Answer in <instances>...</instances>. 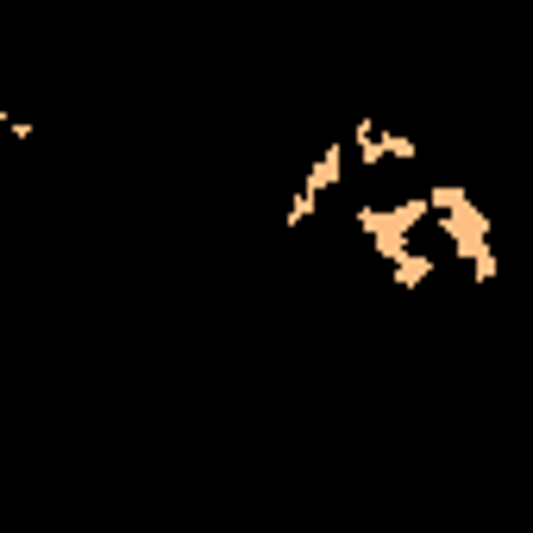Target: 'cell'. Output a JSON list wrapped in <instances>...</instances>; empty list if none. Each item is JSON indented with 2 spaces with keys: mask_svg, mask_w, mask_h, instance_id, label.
<instances>
[{
  "mask_svg": "<svg viewBox=\"0 0 533 533\" xmlns=\"http://www.w3.org/2000/svg\"><path fill=\"white\" fill-rule=\"evenodd\" d=\"M339 164H345V145H327L320 151V164L308 170V182H301V189H314V195H327L333 182H339Z\"/></svg>",
  "mask_w": 533,
  "mask_h": 533,
  "instance_id": "obj_2",
  "label": "cell"
},
{
  "mask_svg": "<svg viewBox=\"0 0 533 533\" xmlns=\"http://www.w3.org/2000/svg\"><path fill=\"white\" fill-rule=\"evenodd\" d=\"M383 145H389V157H396V164H414V157H421V145H414V138H402V132H383Z\"/></svg>",
  "mask_w": 533,
  "mask_h": 533,
  "instance_id": "obj_5",
  "label": "cell"
},
{
  "mask_svg": "<svg viewBox=\"0 0 533 533\" xmlns=\"http://www.w3.org/2000/svg\"><path fill=\"white\" fill-rule=\"evenodd\" d=\"M352 145H358V164H364V170H377L383 157H389V145H383V132L370 126V120H358V126H352Z\"/></svg>",
  "mask_w": 533,
  "mask_h": 533,
  "instance_id": "obj_3",
  "label": "cell"
},
{
  "mask_svg": "<svg viewBox=\"0 0 533 533\" xmlns=\"http://www.w3.org/2000/svg\"><path fill=\"white\" fill-rule=\"evenodd\" d=\"M314 214H320V195H314V189H301V195L289 201V226H301V220H314Z\"/></svg>",
  "mask_w": 533,
  "mask_h": 533,
  "instance_id": "obj_4",
  "label": "cell"
},
{
  "mask_svg": "<svg viewBox=\"0 0 533 533\" xmlns=\"http://www.w3.org/2000/svg\"><path fill=\"white\" fill-rule=\"evenodd\" d=\"M389 270H396V283H402V289H421V283H427V276H433L439 264L427 258V251H414V245H408L402 258H389Z\"/></svg>",
  "mask_w": 533,
  "mask_h": 533,
  "instance_id": "obj_1",
  "label": "cell"
}]
</instances>
